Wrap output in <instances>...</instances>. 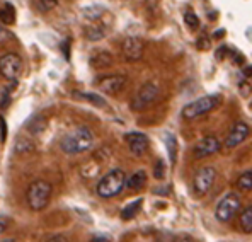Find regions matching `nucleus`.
<instances>
[{"label":"nucleus","mask_w":252,"mask_h":242,"mask_svg":"<svg viewBox=\"0 0 252 242\" xmlns=\"http://www.w3.org/2000/svg\"><path fill=\"white\" fill-rule=\"evenodd\" d=\"M92 145H94V133L87 126H77L72 132L63 135V138L60 140V148L70 155L87 152L89 148H92Z\"/></svg>","instance_id":"obj_1"},{"label":"nucleus","mask_w":252,"mask_h":242,"mask_svg":"<svg viewBox=\"0 0 252 242\" xmlns=\"http://www.w3.org/2000/svg\"><path fill=\"white\" fill-rule=\"evenodd\" d=\"M126 186V174L121 169H113L101 177V181L97 182V195L101 198H114L116 195H120Z\"/></svg>","instance_id":"obj_2"},{"label":"nucleus","mask_w":252,"mask_h":242,"mask_svg":"<svg viewBox=\"0 0 252 242\" xmlns=\"http://www.w3.org/2000/svg\"><path fill=\"white\" fill-rule=\"evenodd\" d=\"M51 193H53V186L44 179H38L31 182L28 188V205L31 210L39 211L50 203Z\"/></svg>","instance_id":"obj_3"},{"label":"nucleus","mask_w":252,"mask_h":242,"mask_svg":"<svg viewBox=\"0 0 252 242\" xmlns=\"http://www.w3.org/2000/svg\"><path fill=\"white\" fill-rule=\"evenodd\" d=\"M221 104V98L217 94H211V96H203V98L196 99V101L189 103L184 106L183 109V118L188 121L196 120V118L203 116V114L210 113V111L217 109L218 106Z\"/></svg>","instance_id":"obj_4"},{"label":"nucleus","mask_w":252,"mask_h":242,"mask_svg":"<svg viewBox=\"0 0 252 242\" xmlns=\"http://www.w3.org/2000/svg\"><path fill=\"white\" fill-rule=\"evenodd\" d=\"M240 207H242V202H240L239 195L228 193V195H225L223 198L218 202L217 210H215V217H217V220L221 223L230 222L232 218L239 213Z\"/></svg>","instance_id":"obj_5"},{"label":"nucleus","mask_w":252,"mask_h":242,"mask_svg":"<svg viewBox=\"0 0 252 242\" xmlns=\"http://www.w3.org/2000/svg\"><path fill=\"white\" fill-rule=\"evenodd\" d=\"M158 94H160L158 85L154 84V82H147V84H143L142 87L136 91V94L133 96L131 109H135V111L147 109L150 104H154L155 101H157Z\"/></svg>","instance_id":"obj_6"},{"label":"nucleus","mask_w":252,"mask_h":242,"mask_svg":"<svg viewBox=\"0 0 252 242\" xmlns=\"http://www.w3.org/2000/svg\"><path fill=\"white\" fill-rule=\"evenodd\" d=\"M215 179H217V169L211 166H205L194 174L192 179V189H194L196 196H205L211 189Z\"/></svg>","instance_id":"obj_7"},{"label":"nucleus","mask_w":252,"mask_h":242,"mask_svg":"<svg viewBox=\"0 0 252 242\" xmlns=\"http://www.w3.org/2000/svg\"><path fill=\"white\" fill-rule=\"evenodd\" d=\"M22 72V60L16 53H5L0 57V73L7 80H17Z\"/></svg>","instance_id":"obj_8"},{"label":"nucleus","mask_w":252,"mask_h":242,"mask_svg":"<svg viewBox=\"0 0 252 242\" xmlns=\"http://www.w3.org/2000/svg\"><path fill=\"white\" fill-rule=\"evenodd\" d=\"M126 80L128 79H126L125 75H120V73L106 75V77H101V79L97 80V89L101 92H104V94L116 96L126 87Z\"/></svg>","instance_id":"obj_9"},{"label":"nucleus","mask_w":252,"mask_h":242,"mask_svg":"<svg viewBox=\"0 0 252 242\" xmlns=\"http://www.w3.org/2000/svg\"><path fill=\"white\" fill-rule=\"evenodd\" d=\"M251 135V128L247 123L244 121H235L232 125L230 132H228L227 138H225V148H233L239 147L244 140H247V137Z\"/></svg>","instance_id":"obj_10"},{"label":"nucleus","mask_w":252,"mask_h":242,"mask_svg":"<svg viewBox=\"0 0 252 242\" xmlns=\"http://www.w3.org/2000/svg\"><path fill=\"white\" fill-rule=\"evenodd\" d=\"M143 50H145V44L140 38L136 36H128L126 39H123L121 44V51H123V57L128 62H136L143 57Z\"/></svg>","instance_id":"obj_11"},{"label":"nucleus","mask_w":252,"mask_h":242,"mask_svg":"<svg viewBox=\"0 0 252 242\" xmlns=\"http://www.w3.org/2000/svg\"><path fill=\"white\" fill-rule=\"evenodd\" d=\"M125 140H126V143H128L129 152H131L133 155H136V157H142V155H145L148 147H150L148 137L145 135V133H140V132L126 133Z\"/></svg>","instance_id":"obj_12"},{"label":"nucleus","mask_w":252,"mask_h":242,"mask_svg":"<svg viewBox=\"0 0 252 242\" xmlns=\"http://www.w3.org/2000/svg\"><path fill=\"white\" fill-rule=\"evenodd\" d=\"M220 150H221V145H220V141H218L217 137L208 135L194 145V150L192 152H194V157L203 159V157H210V155L218 154Z\"/></svg>","instance_id":"obj_13"},{"label":"nucleus","mask_w":252,"mask_h":242,"mask_svg":"<svg viewBox=\"0 0 252 242\" xmlns=\"http://www.w3.org/2000/svg\"><path fill=\"white\" fill-rule=\"evenodd\" d=\"M113 63V57L107 51H97L91 57V65L94 69H106Z\"/></svg>","instance_id":"obj_14"},{"label":"nucleus","mask_w":252,"mask_h":242,"mask_svg":"<svg viewBox=\"0 0 252 242\" xmlns=\"http://www.w3.org/2000/svg\"><path fill=\"white\" fill-rule=\"evenodd\" d=\"M145 184H147V173L145 171H136L133 176H129V179H126V186H128L129 189H135V191L142 189Z\"/></svg>","instance_id":"obj_15"},{"label":"nucleus","mask_w":252,"mask_h":242,"mask_svg":"<svg viewBox=\"0 0 252 242\" xmlns=\"http://www.w3.org/2000/svg\"><path fill=\"white\" fill-rule=\"evenodd\" d=\"M106 33H107V28L104 24H92V26H89L87 29H85V36H87V39H91V41H99V39H102L106 36Z\"/></svg>","instance_id":"obj_16"},{"label":"nucleus","mask_w":252,"mask_h":242,"mask_svg":"<svg viewBox=\"0 0 252 242\" xmlns=\"http://www.w3.org/2000/svg\"><path fill=\"white\" fill-rule=\"evenodd\" d=\"M239 225L242 232L252 234V205L242 210V213H240V217H239Z\"/></svg>","instance_id":"obj_17"},{"label":"nucleus","mask_w":252,"mask_h":242,"mask_svg":"<svg viewBox=\"0 0 252 242\" xmlns=\"http://www.w3.org/2000/svg\"><path fill=\"white\" fill-rule=\"evenodd\" d=\"M14 21H16V9L10 3H3L0 7V22L3 26H10Z\"/></svg>","instance_id":"obj_18"},{"label":"nucleus","mask_w":252,"mask_h":242,"mask_svg":"<svg viewBox=\"0 0 252 242\" xmlns=\"http://www.w3.org/2000/svg\"><path fill=\"white\" fill-rule=\"evenodd\" d=\"M16 154H29V152H32L34 150V141H32L29 137H26V135H22L17 138L16 141Z\"/></svg>","instance_id":"obj_19"},{"label":"nucleus","mask_w":252,"mask_h":242,"mask_svg":"<svg viewBox=\"0 0 252 242\" xmlns=\"http://www.w3.org/2000/svg\"><path fill=\"white\" fill-rule=\"evenodd\" d=\"M142 203H143V200H136V202L126 205L123 210H121V218H123V220H131L133 217H136V213H138L140 208H142Z\"/></svg>","instance_id":"obj_20"},{"label":"nucleus","mask_w":252,"mask_h":242,"mask_svg":"<svg viewBox=\"0 0 252 242\" xmlns=\"http://www.w3.org/2000/svg\"><path fill=\"white\" fill-rule=\"evenodd\" d=\"M104 12H106V9L101 5H91V7H85L82 10L84 17H87V19H91V21H99L104 16Z\"/></svg>","instance_id":"obj_21"},{"label":"nucleus","mask_w":252,"mask_h":242,"mask_svg":"<svg viewBox=\"0 0 252 242\" xmlns=\"http://www.w3.org/2000/svg\"><path fill=\"white\" fill-rule=\"evenodd\" d=\"M237 188L242 191H252V171H246L237 179Z\"/></svg>","instance_id":"obj_22"},{"label":"nucleus","mask_w":252,"mask_h":242,"mask_svg":"<svg viewBox=\"0 0 252 242\" xmlns=\"http://www.w3.org/2000/svg\"><path fill=\"white\" fill-rule=\"evenodd\" d=\"M165 143H167V152H169V157H170V162L176 164L177 161V140L172 133H167L165 137Z\"/></svg>","instance_id":"obj_23"},{"label":"nucleus","mask_w":252,"mask_h":242,"mask_svg":"<svg viewBox=\"0 0 252 242\" xmlns=\"http://www.w3.org/2000/svg\"><path fill=\"white\" fill-rule=\"evenodd\" d=\"M44 128H46V120L41 118V116L32 118V120L29 121V125H28V130L32 133V135H39L41 132H44Z\"/></svg>","instance_id":"obj_24"},{"label":"nucleus","mask_w":252,"mask_h":242,"mask_svg":"<svg viewBox=\"0 0 252 242\" xmlns=\"http://www.w3.org/2000/svg\"><path fill=\"white\" fill-rule=\"evenodd\" d=\"M75 94H79V98H82V99H85V101L95 104V106H101V107L106 106V101L99 94H89V92H75Z\"/></svg>","instance_id":"obj_25"},{"label":"nucleus","mask_w":252,"mask_h":242,"mask_svg":"<svg viewBox=\"0 0 252 242\" xmlns=\"http://www.w3.org/2000/svg\"><path fill=\"white\" fill-rule=\"evenodd\" d=\"M184 22L189 26V29H198L199 28V19L198 16H196L194 12H191V10H188V12H184Z\"/></svg>","instance_id":"obj_26"},{"label":"nucleus","mask_w":252,"mask_h":242,"mask_svg":"<svg viewBox=\"0 0 252 242\" xmlns=\"http://www.w3.org/2000/svg\"><path fill=\"white\" fill-rule=\"evenodd\" d=\"M55 5H57V0H36V7H38V10H41V12H46V10L53 9Z\"/></svg>","instance_id":"obj_27"},{"label":"nucleus","mask_w":252,"mask_h":242,"mask_svg":"<svg viewBox=\"0 0 252 242\" xmlns=\"http://www.w3.org/2000/svg\"><path fill=\"white\" fill-rule=\"evenodd\" d=\"M154 176L157 177V179H162V177L165 176V166H164V162H162V161H157V164H155Z\"/></svg>","instance_id":"obj_28"},{"label":"nucleus","mask_w":252,"mask_h":242,"mask_svg":"<svg viewBox=\"0 0 252 242\" xmlns=\"http://www.w3.org/2000/svg\"><path fill=\"white\" fill-rule=\"evenodd\" d=\"M10 38H12V35L9 33V29H7L2 22H0V43H3V41H9Z\"/></svg>","instance_id":"obj_29"},{"label":"nucleus","mask_w":252,"mask_h":242,"mask_svg":"<svg viewBox=\"0 0 252 242\" xmlns=\"http://www.w3.org/2000/svg\"><path fill=\"white\" fill-rule=\"evenodd\" d=\"M10 91H12V87H9V89H5V91H3V94H2V101H0V106H2V107H5L7 104H9V99H10Z\"/></svg>","instance_id":"obj_30"},{"label":"nucleus","mask_w":252,"mask_h":242,"mask_svg":"<svg viewBox=\"0 0 252 242\" xmlns=\"http://www.w3.org/2000/svg\"><path fill=\"white\" fill-rule=\"evenodd\" d=\"M0 135H2V141H5L7 138V126H5V120L0 116Z\"/></svg>","instance_id":"obj_31"},{"label":"nucleus","mask_w":252,"mask_h":242,"mask_svg":"<svg viewBox=\"0 0 252 242\" xmlns=\"http://www.w3.org/2000/svg\"><path fill=\"white\" fill-rule=\"evenodd\" d=\"M9 225H10V222H9V218H5V217H0V234H3L7 229H9Z\"/></svg>","instance_id":"obj_32"},{"label":"nucleus","mask_w":252,"mask_h":242,"mask_svg":"<svg viewBox=\"0 0 252 242\" xmlns=\"http://www.w3.org/2000/svg\"><path fill=\"white\" fill-rule=\"evenodd\" d=\"M196 44H198V48H201V50H205V48H208V44H210V39L206 38V36H203V38L199 39V41H198V43H196Z\"/></svg>","instance_id":"obj_33"},{"label":"nucleus","mask_w":252,"mask_h":242,"mask_svg":"<svg viewBox=\"0 0 252 242\" xmlns=\"http://www.w3.org/2000/svg\"><path fill=\"white\" fill-rule=\"evenodd\" d=\"M46 242H68V239H66L65 236H60V234H58V236L50 237V239H48Z\"/></svg>","instance_id":"obj_34"},{"label":"nucleus","mask_w":252,"mask_h":242,"mask_svg":"<svg viewBox=\"0 0 252 242\" xmlns=\"http://www.w3.org/2000/svg\"><path fill=\"white\" fill-rule=\"evenodd\" d=\"M227 51H228V48H223V46H221L220 50L217 51V58H218V60H221L223 57H227Z\"/></svg>","instance_id":"obj_35"},{"label":"nucleus","mask_w":252,"mask_h":242,"mask_svg":"<svg viewBox=\"0 0 252 242\" xmlns=\"http://www.w3.org/2000/svg\"><path fill=\"white\" fill-rule=\"evenodd\" d=\"M233 62H235V63H240V65H242V63L246 62V60H244L242 55H235V57H233Z\"/></svg>","instance_id":"obj_36"},{"label":"nucleus","mask_w":252,"mask_h":242,"mask_svg":"<svg viewBox=\"0 0 252 242\" xmlns=\"http://www.w3.org/2000/svg\"><path fill=\"white\" fill-rule=\"evenodd\" d=\"M92 242H109V239L107 237H94Z\"/></svg>","instance_id":"obj_37"},{"label":"nucleus","mask_w":252,"mask_h":242,"mask_svg":"<svg viewBox=\"0 0 252 242\" xmlns=\"http://www.w3.org/2000/svg\"><path fill=\"white\" fill-rule=\"evenodd\" d=\"M244 73H246L247 77H251V75H252V65H251V67H247V69H244Z\"/></svg>","instance_id":"obj_38"},{"label":"nucleus","mask_w":252,"mask_h":242,"mask_svg":"<svg viewBox=\"0 0 252 242\" xmlns=\"http://www.w3.org/2000/svg\"><path fill=\"white\" fill-rule=\"evenodd\" d=\"M213 36H215V38H221V36H225V31H223V29H221V31H217Z\"/></svg>","instance_id":"obj_39"},{"label":"nucleus","mask_w":252,"mask_h":242,"mask_svg":"<svg viewBox=\"0 0 252 242\" xmlns=\"http://www.w3.org/2000/svg\"><path fill=\"white\" fill-rule=\"evenodd\" d=\"M179 242H194V241H192L191 237H184V239H181Z\"/></svg>","instance_id":"obj_40"},{"label":"nucleus","mask_w":252,"mask_h":242,"mask_svg":"<svg viewBox=\"0 0 252 242\" xmlns=\"http://www.w3.org/2000/svg\"><path fill=\"white\" fill-rule=\"evenodd\" d=\"M0 242H16L14 239H5V241H0Z\"/></svg>","instance_id":"obj_41"}]
</instances>
